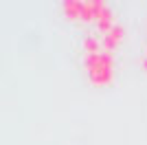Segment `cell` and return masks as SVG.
I'll list each match as a JSON object with an SVG mask.
<instances>
[{
	"instance_id": "obj_3",
	"label": "cell",
	"mask_w": 147,
	"mask_h": 145,
	"mask_svg": "<svg viewBox=\"0 0 147 145\" xmlns=\"http://www.w3.org/2000/svg\"><path fill=\"white\" fill-rule=\"evenodd\" d=\"M61 11L66 13V18H77V20H81V13H84V2H64V5H61Z\"/></svg>"
},
{
	"instance_id": "obj_4",
	"label": "cell",
	"mask_w": 147,
	"mask_h": 145,
	"mask_svg": "<svg viewBox=\"0 0 147 145\" xmlns=\"http://www.w3.org/2000/svg\"><path fill=\"white\" fill-rule=\"evenodd\" d=\"M143 57H145V60H147V46H145V53H143Z\"/></svg>"
},
{
	"instance_id": "obj_2",
	"label": "cell",
	"mask_w": 147,
	"mask_h": 145,
	"mask_svg": "<svg viewBox=\"0 0 147 145\" xmlns=\"http://www.w3.org/2000/svg\"><path fill=\"white\" fill-rule=\"evenodd\" d=\"M114 26H117V24H114V13L105 7L103 13H101V18H99V22H97V29H99V33H103V35H105V33H110Z\"/></svg>"
},
{
	"instance_id": "obj_1",
	"label": "cell",
	"mask_w": 147,
	"mask_h": 145,
	"mask_svg": "<svg viewBox=\"0 0 147 145\" xmlns=\"http://www.w3.org/2000/svg\"><path fill=\"white\" fill-rule=\"evenodd\" d=\"M123 33H125V31H123V26H119V24L110 31V33H105L103 40H101V42H103V51H105V53H112V51L119 46V42L123 40Z\"/></svg>"
}]
</instances>
